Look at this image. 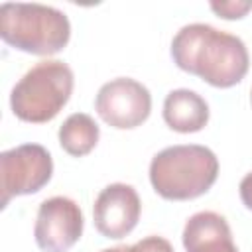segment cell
Wrapping results in <instances>:
<instances>
[{"instance_id":"6da1fadb","label":"cell","mask_w":252,"mask_h":252,"mask_svg":"<svg viewBox=\"0 0 252 252\" xmlns=\"http://www.w3.org/2000/svg\"><path fill=\"white\" fill-rule=\"evenodd\" d=\"M173 63L217 89L238 85L250 67L244 41L209 24H187L171 41Z\"/></svg>"},{"instance_id":"7a4b0ae2","label":"cell","mask_w":252,"mask_h":252,"mask_svg":"<svg viewBox=\"0 0 252 252\" xmlns=\"http://www.w3.org/2000/svg\"><path fill=\"white\" fill-rule=\"evenodd\" d=\"M219 177V159L199 144H179L158 152L150 161V183L167 201H189L205 195Z\"/></svg>"},{"instance_id":"3957f363","label":"cell","mask_w":252,"mask_h":252,"mask_svg":"<svg viewBox=\"0 0 252 252\" xmlns=\"http://www.w3.org/2000/svg\"><path fill=\"white\" fill-rule=\"evenodd\" d=\"M0 37L18 51L49 57L69 43L71 24L53 6L4 2L0 6Z\"/></svg>"},{"instance_id":"277c9868","label":"cell","mask_w":252,"mask_h":252,"mask_svg":"<svg viewBox=\"0 0 252 252\" xmlns=\"http://www.w3.org/2000/svg\"><path fill=\"white\" fill-rule=\"evenodd\" d=\"M73 85L75 77L67 63L59 59L39 61L14 85L10 108L24 122H49L71 98Z\"/></svg>"},{"instance_id":"5b68a950","label":"cell","mask_w":252,"mask_h":252,"mask_svg":"<svg viewBox=\"0 0 252 252\" xmlns=\"http://www.w3.org/2000/svg\"><path fill=\"white\" fill-rule=\"evenodd\" d=\"M53 175L51 154L39 144H22L0 154L2 207L14 197L37 193Z\"/></svg>"},{"instance_id":"8992f818","label":"cell","mask_w":252,"mask_h":252,"mask_svg":"<svg viewBox=\"0 0 252 252\" xmlns=\"http://www.w3.org/2000/svg\"><path fill=\"white\" fill-rule=\"evenodd\" d=\"M94 110L108 126L132 130L148 120L152 112V94L136 79L118 77L98 89Z\"/></svg>"},{"instance_id":"52a82bcc","label":"cell","mask_w":252,"mask_h":252,"mask_svg":"<svg viewBox=\"0 0 252 252\" xmlns=\"http://www.w3.org/2000/svg\"><path fill=\"white\" fill-rule=\"evenodd\" d=\"M83 211L69 197L45 199L35 217L33 238L41 252H67L83 234Z\"/></svg>"},{"instance_id":"ba28073f","label":"cell","mask_w":252,"mask_h":252,"mask_svg":"<svg viewBox=\"0 0 252 252\" xmlns=\"http://www.w3.org/2000/svg\"><path fill=\"white\" fill-rule=\"evenodd\" d=\"M142 213V203L136 189L128 183H110L106 185L94 205H93V220L96 230L106 238H124L128 236Z\"/></svg>"},{"instance_id":"9c48e42d","label":"cell","mask_w":252,"mask_h":252,"mask_svg":"<svg viewBox=\"0 0 252 252\" xmlns=\"http://www.w3.org/2000/svg\"><path fill=\"white\" fill-rule=\"evenodd\" d=\"M181 238L185 252H238L226 219L215 211L189 217Z\"/></svg>"},{"instance_id":"30bf717a","label":"cell","mask_w":252,"mask_h":252,"mask_svg":"<svg viewBox=\"0 0 252 252\" xmlns=\"http://www.w3.org/2000/svg\"><path fill=\"white\" fill-rule=\"evenodd\" d=\"M163 120L179 134L199 132L209 122V104L195 91L175 89L163 100Z\"/></svg>"},{"instance_id":"8fae6325","label":"cell","mask_w":252,"mask_h":252,"mask_svg":"<svg viewBox=\"0 0 252 252\" xmlns=\"http://www.w3.org/2000/svg\"><path fill=\"white\" fill-rule=\"evenodd\" d=\"M59 144L61 148L73 156V158H83L89 152L94 150L100 138V128L93 120V116L85 112H73L63 120L59 126Z\"/></svg>"},{"instance_id":"7c38bea8","label":"cell","mask_w":252,"mask_h":252,"mask_svg":"<svg viewBox=\"0 0 252 252\" xmlns=\"http://www.w3.org/2000/svg\"><path fill=\"white\" fill-rule=\"evenodd\" d=\"M211 10L224 20H240L252 10V0H228V2H211Z\"/></svg>"},{"instance_id":"4fadbf2b","label":"cell","mask_w":252,"mask_h":252,"mask_svg":"<svg viewBox=\"0 0 252 252\" xmlns=\"http://www.w3.org/2000/svg\"><path fill=\"white\" fill-rule=\"evenodd\" d=\"M132 246L134 252H175L169 240H165L163 236H146Z\"/></svg>"},{"instance_id":"5bb4252c","label":"cell","mask_w":252,"mask_h":252,"mask_svg":"<svg viewBox=\"0 0 252 252\" xmlns=\"http://www.w3.org/2000/svg\"><path fill=\"white\" fill-rule=\"evenodd\" d=\"M238 193H240V199L244 203V207L248 211H252V171L246 173L238 185Z\"/></svg>"},{"instance_id":"9a60e30c","label":"cell","mask_w":252,"mask_h":252,"mask_svg":"<svg viewBox=\"0 0 252 252\" xmlns=\"http://www.w3.org/2000/svg\"><path fill=\"white\" fill-rule=\"evenodd\" d=\"M100 252H134V246H114V248H104Z\"/></svg>"},{"instance_id":"2e32d148","label":"cell","mask_w":252,"mask_h":252,"mask_svg":"<svg viewBox=\"0 0 252 252\" xmlns=\"http://www.w3.org/2000/svg\"><path fill=\"white\" fill-rule=\"evenodd\" d=\"M250 100H252V93H250Z\"/></svg>"}]
</instances>
